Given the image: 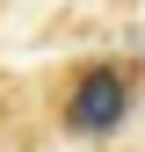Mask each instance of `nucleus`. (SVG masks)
I'll list each match as a JSON object with an SVG mask.
<instances>
[{
  "mask_svg": "<svg viewBox=\"0 0 145 152\" xmlns=\"http://www.w3.org/2000/svg\"><path fill=\"white\" fill-rule=\"evenodd\" d=\"M131 102H138V87H131L123 65H80L72 87H65V102H58V123L72 138H109V130H123Z\"/></svg>",
  "mask_w": 145,
  "mask_h": 152,
  "instance_id": "1",
  "label": "nucleus"
}]
</instances>
